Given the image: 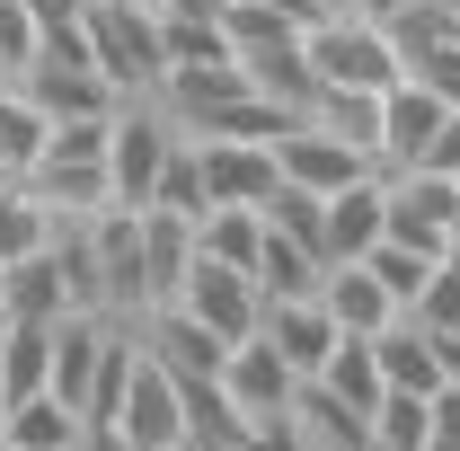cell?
I'll use <instances>...</instances> for the list:
<instances>
[{
	"label": "cell",
	"instance_id": "1",
	"mask_svg": "<svg viewBox=\"0 0 460 451\" xmlns=\"http://www.w3.org/2000/svg\"><path fill=\"white\" fill-rule=\"evenodd\" d=\"M80 45H89V71L107 80L115 107H133V98H160V18L142 9V0H98V9H80Z\"/></svg>",
	"mask_w": 460,
	"mask_h": 451
},
{
	"label": "cell",
	"instance_id": "2",
	"mask_svg": "<svg viewBox=\"0 0 460 451\" xmlns=\"http://www.w3.org/2000/svg\"><path fill=\"white\" fill-rule=\"evenodd\" d=\"M301 62H310V98L319 89H390L399 80V54L381 36V9H363V0L319 9L301 27Z\"/></svg>",
	"mask_w": 460,
	"mask_h": 451
},
{
	"label": "cell",
	"instance_id": "3",
	"mask_svg": "<svg viewBox=\"0 0 460 451\" xmlns=\"http://www.w3.org/2000/svg\"><path fill=\"white\" fill-rule=\"evenodd\" d=\"M107 115H115V107H107ZM107 115H54V133H45L36 169L18 177V186H36V195L54 204L62 222L107 213Z\"/></svg>",
	"mask_w": 460,
	"mask_h": 451
},
{
	"label": "cell",
	"instance_id": "4",
	"mask_svg": "<svg viewBox=\"0 0 460 451\" xmlns=\"http://www.w3.org/2000/svg\"><path fill=\"white\" fill-rule=\"evenodd\" d=\"M169 151H177V124L160 115V98L115 107V115H107V204L142 213V204H151V186H160V169H169Z\"/></svg>",
	"mask_w": 460,
	"mask_h": 451
},
{
	"label": "cell",
	"instance_id": "5",
	"mask_svg": "<svg viewBox=\"0 0 460 451\" xmlns=\"http://www.w3.org/2000/svg\"><path fill=\"white\" fill-rule=\"evenodd\" d=\"M89 266H98V292H107V319L115 328H142L151 319V266H142V213H124V204H107V213H89Z\"/></svg>",
	"mask_w": 460,
	"mask_h": 451
},
{
	"label": "cell",
	"instance_id": "6",
	"mask_svg": "<svg viewBox=\"0 0 460 451\" xmlns=\"http://www.w3.org/2000/svg\"><path fill=\"white\" fill-rule=\"evenodd\" d=\"M107 443H124V451H186V398H177V381L142 345H133L124 398H115V416H107Z\"/></svg>",
	"mask_w": 460,
	"mask_h": 451
},
{
	"label": "cell",
	"instance_id": "7",
	"mask_svg": "<svg viewBox=\"0 0 460 451\" xmlns=\"http://www.w3.org/2000/svg\"><path fill=\"white\" fill-rule=\"evenodd\" d=\"M169 301L195 319V328H213L222 345L257 337V319H266V292H257V275H239V266H213V257H195V266H186V283H177Z\"/></svg>",
	"mask_w": 460,
	"mask_h": 451
},
{
	"label": "cell",
	"instance_id": "8",
	"mask_svg": "<svg viewBox=\"0 0 460 451\" xmlns=\"http://www.w3.org/2000/svg\"><path fill=\"white\" fill-rule=\"evenodd\" d=\"M452 222H460V177H443V169H399L390 177V230L381 239H407V248L443 257Z\"/></svg>",
	"mask_w": 460,
	"mask_h": 451
},
{
	"label": "cell",
	"instance_id": "9",
	"mask_svg": "<svg viewBox=\"0 0 460 451\" xmlns=\"http://www.w3.org/2000/svg\"><path fill=\"white\" fill-rule=\"evenodd\" d=\"M213 381H222V398H230V416H239V425H257V416H284L292 390H301V381H292V363H284L266 337H239V345L222 354V372H213Z\"/></svg>",
	"mask_w": 460,
	"mask_h": 451
},
{
	"label": "cell",
	"instance_id": "10",
	"mask_svg": "<svg viewBox=\"0 0 460 451\" xmlns=\"http://www.w3.org/2000/svg\"><path fill=\"white\" fill-rule=\"evenodd\" d=\"M195 169H204V213H213V204H248V213H266V195L284 186L275 142H195Z\"/></svg>",
	"mask_w": 460,
	"mask_h": 451
},
{
	"label": "cell",
	"instance_id": "11",
	"mask_svg": "<svg viewBox=\"0 0 460 451\" xmlns=\"http://www.w3.org/2000/svg\"><path fill=\"white\" fill-rule=\"evenodd\" d=\"M275 169H284V186H301V195H337V186H354V177H372V160L354 151V142H337L328 124H292L284 142H275Z\"/></svg>",
	"mask_w": 460,
	"mask_h": 451
},
{
	"label": "cell",
	"instance_id": "12",
	"mask_svg": "<svg viewBox=\"0 0 460 451\" xmlns=\"http://www.w3.org/2000/svg\"><path fill=\"white\" fill-rule=\"evenodd\" d=\"M443 115H452V107H443L434 89H416V80H390V89H381V177L425 169V151H434Z\"/></svg>",
	"mask_w": 460,
	"mask_h": 451
},
{
	"label": "cell",
	"instance_id": "13",
	"mask_svg": "<svg viewBox=\"0 0 460 451\" xmlns=\"http://www.w3.org/2000/svg\"><path fill=\"white\" fill-rule=\"evenodd\" d=\"M257 337H266V345L292 363V381H319V363L337 354V319L319 310V292H301V301H266Z\"/></svg>",
	"mask_w": 460,
	"mask_h": 451
},
{
	"label": "cell",
	"instance_id": "14",
	"mask_svg": "<svg viewBox=\"0 0 460 451\" xmlns=\"http://www.w3.org/2000/svg\"><path fill=\"white\" fill-rule=\"evenodd\" d=\"M319 213H328V266H345V257H363L381 230H390V177H354V186H337V195H319Z\"/></svg>",
	"mask_w": 460,
	"mask_h": 451
},
{
	"label": "cell",
	"instance_id": "15",
	"mask_svg": "<svg viewBox=\"0 0 460 451\" xmlns=\"http://www.w3.org/2000/svg\"><path fill=\"white\" fill-rule=\"evenodd\" d=\"M107 328L115 319H54V372H45V390L62 398V407H89V381H98V354H107ZM89 425V416H80Z\"/></svg>",
	"mask_w": 460,
	"mask_h": 451
},
{
	"label": "cell",
	"instance_id": "16",
	"mask_svg": "<svg viewBox=\"0 0 460 451\" xmlns=\"http://www.w3.org/2000/svg\"><path fill=\"white\" fill-rule=\"evenodd\" d=\"M0 319H9V328H54V319H71V292H62V266H54V257H18V266H0Z\"/></svg>",
	"mask_w": 460,
	"mask_h": 451
},
{
	"label": "cell",
	"instance_id": "17",
	"mask_svg": "<svg viewBox=\"0 0 460 451\" xmlns=\"http://www.w3.org/2000/svg\"><path fill=\"white\" fill-rule=\"evenodd\" d=\"M319 310L337 319V337H381L399 319V301L363 275V266H319Z\"/></svg>",
	"mask_w": 460,
	"mask_h": 451
},
{
	"label": "cell",
	"instance_id": "18",
	"mask_svg": "<svg viewBox=\"0 0 460 451\" xmlns=\"http://www.w3.org/2000/svg\"><path fill=\"white\" fill-rule=\"evenodd\" d=\"M0 443L9 451H80L89 425H80V407H62L54 390H36V398H9L0 407Z\"/></svg>",
	"mask_w": 460,
	"mask_h": 451
},
{
	"label": "cell",
	"instance_id": "19",
	"mask_svg": "<svg viewBox=\"0 0 460 451\" xmlns=\"http://www.w3.org/2000/svg\"><path fill=\"white\" fill-rule=\"evenodd\" d=\"M195 257L257 275V257H266V213H248V204H213V213L195 222Z\"/></svg>",
	"mask_w": 460,
	"mask_h": 451
},
{
	"label": "cell",
	"instance_id": "20",
	"mask_svg": "<svg viewBox=\"0 0 460 451\" xmlns=\"http://www.w3.org/2000/svg\"><path fill=\"white\" fill-rule=\"evenodd\" d=\"M292 434H301L310 451H372L363 416H354L345 398H328L319 381H301V390H292Z\"/></svg>",
	"mask_w": 460,
	"mask_h": 451
},
{
	"label": "cell",
	"instance_id": "21",
	"mask_svg": "<svg viewBox=\"0 0 460 451\" xmlns=\"http://www.w3.org/2000/svg\"><path fill=\"white\" fill-rule=\"evenodd\" d=\"M345 266H363V275L399 301V319H407V310H416V292L434 283V266H443V257H425V248H407V239H372V248H363V257H345Z\"/></svg>",
	"mask_w": 460,
	"mask_h": 451
},
{
	"label": "cell",
	"instance_id": "22",
	"mask_svg": "<svg viewBox=\"0 0 460 451\" xmlns=\"http://www.w3.org/2000/svg\"><path fill=\"white\" fill-rule=\"evenodd\" d=\"M142 266H151V310L169 301L186 266H195V222H177V213H142Z\"/></svg>",
	"mask_w": 460,
	"mask_h": 451
},
{
	"label": "cell",
	"instance_id": "23",
	"mask_svg": "<svg viewBox=\"0 0 460 451\" xmlns=\"http://www.w3.org/2000/svg\"><path fill=\"white\" fill-rule=\"evenodd\" d=\"M45 239H54V204H45L36 186H9V177H0V266L45 257Z\"/></svg>",
	"mask_w": 460,
	"mask_h": 451
},
{
	"label": "cell",
	"instance_id": "24",
	"mask_svg": "<svg viewBox=\"0 0 460 451\" xmlns=\"http://www.w3.org/2000/svg\"><path fill=\"white\" fill-rule=\"evenodd\" d=\"M319 390L345 398L354 416H372V407H381V363H372V337H337V354L319 363Z\"/></svg>",
	"mask_w": 460,
	"mask_h": 451
},
{
	"label": "cell",
	"instance_id": "25",
	"mask_svg": "<svg viewBox=\"0 0 460 451\" xmlns=\"http://www.w3.org/2000/svg\"><path fill=\"white\" fill-rule=\"evenodd\" d=\"M266 230H275L284 248H301L310 266H328V213H319V195H301V186H275V195H266Z\"/></svg>",
	"mask_w": 460,
	"mask_h": 451
},
{
	"label": "cell",
	"instance_id": "26",
	"mask_svg": "<svg viewBox=\"0 0 460 451\" xmlns=\"http://www.w3.org/2000/svg\"><path fill=\"white\" fill-rule=\"evenodd\" d=\"M45 372H54V328H9V319H0V390L36 398Z\"/></svg>",
	"mask_w": 460,
	"mask_h": 451
},
{
	"label": "cell",
	"instance_id": "27",
	"mask_svg": "<svg viewBox=\"0 0 460 451\" xmlns=\"http://www.w3.org/2000/svg\"><path fill=\"white\" fill-rule=\"evenodd\" d=\"M142 213H177V222H204V169H195V142L177 133L169 169H160V186H151V204Z\"/></svg>",
	"mask_w": 460,
	"mask_h": 451
},
{
	"label": "cell",
	"instance_id": "28",
	"mask_svg": "<svg viewBox=\"0 0 460 451\" xmlns=\"http://www.w3.org/2000/svg\"><path fill=\"white\" fill-rule=\"evenodd\" d=\"M363 434H372V451H425V443H434V425H425V398L381 390V407L363 416Z\"/></svg>",
	"mask_w": 460,
	"mask_h": 451
},
{
	"label": "cell",
	"instance_id": "29",
	"mask_svg": "<svg viewBox=\"0 0 460 451\" xmlns=\"http://www.w3.org/2000/svg\"><path fill=\"white\" fill-rule=\"evenodd\" d=\"M407 319H416L425 337H460V266H452V257L434 266V283L416 292V310H407Z\"/></svg>",
	"mask_w": 460,
	"mask_h": 451
},
{
	"label": "cell",
	"instance_id": "30",
	"mask_svg": "<svg viewBox=\"0 0 460 451\" xmlns=\"http://www.w3.org/2000/svg\"><path fill=\"white\" fill-rule=\"evenodd\" d=\"M36 45H45V27H36L18 0H0V71H9V89H18V71L36 62Z\"/></svg>",
	"mask_w": 460,
	"mask_h": 451
},
{
	"label": "cell",
	"instance_id": "31",
	"mask_svg": "<svg viewBox=\"0 0 460 451\" xmlns=\"http://www.w3.org/2000/svg\"><path fill=\"white\" fill-rule=\"evenodd\" d=\"M407 80H416V89H434L443 107H460V36H443L434 54H425L416 71H407Z\"/></svg>",
	"mask_w": 460,
	"mask_h": 451
},
{
	"label": "cell",
	"instance_id": "32",
	"mask_svg": "<svg viewBox=\"0 0 460 451\" xmlns=\"http://www.w3.org/2000/svg\"><path fill=\"white\" fill-rule=\"evenodd\" d=\"M239 451H310V443L292 434V407H284V416H257V425L239 434Z\"/></svg>",
	"mask_w": 460,
	"mask_h": 451
},
{
	"label": "cell",
	"instance_id": "33",
	"mask_svg": "<svg viewBox=\"0 0 460 451\" xmlns=\"http://www.w3.org/2000/svg\"><path fill=\"white\" fill-rule=\"evenodd\" d=\"M425 169H443V177H460V107L443 115V133H434V151H425Z\"/></svg>",
	"mask_w": 460,
	"mask_h": 451
},
{
	"label": "cell",
	"instance_id": "34",
	"mask_svg": "<svg viewBox=\"0 0 460 451\" xmlns=\"http://www.w3.org/2000/svg\"><path fill=\"white\" fill-rule=\"evenodd\" d=\"M18 9H27L36 27H71V18H80V0H18Z\"/></svg>",
	"mask_w": 460,
	"mask_h": 451
},
{
	"label": "cell",
	"instance_id": "35",
	"mask_svg": "<svg viewBox=\"0 0 460 451\" xmlns=\"http://www.w3.org/2000/svg\"><path fill=\"white\" fill-rule=\"evenodd\" d=\"M222 9L230 0H160V18H213V27H222Z\"/></svg>",
	"mask_w": 460,
	"mask_h": 451
},
{
	"label": "cell",
	"instance_id": "36",
	"mask_svg": "<svg viewBox=\"0 0 460 451\" xmlns=\"http://www.w3.org/2000/svg\"><path fill=\"white\" fill-rule=\"evenodd\" d=\"M443 257H452V266H460V222H452V239H443Z\"/></svg>",
	"mask_w": 460,
	"mask_h": 451
},
{
	"label": "cell",
	"instance_id": "37",
	"mask_svg": "<svg viewBox=\"0 0 460 451\" xmlns=\"http://www.w3.org/2000/svg\"><path fill=\"white\" fill-rule=\"evenodd\" d=\"M142 9H151V18H160V0H142Z\"/></svg>",
	"mask_w": 460,
	"mask_h": 451
},
{
	"label": "cell",
	"instance_id": "38",
	"mask_svg": "<svg viewBox=\"0 0 460 451\" xmlns=\"http://www.w3.org/2000/svg\"><path fill=\"white\" fill-rule=\"evenodd\" d=\"M80 9H98V0H80Z\"/></svg>",
	"mask_w": 460,
	"mask_h": 451
},
{
	"label": "cell",
	"instance_id": "39",
	"mask_svg": "<svg viewBox=\"0 0 460 451\" xmlns=\"http://www.w3.org/2000/svg\"><path fill=\"white\" fill-rule=\"evenodd\" d=\"M0 451H9V443H0Z\"/></svg>",
	"mask_w": 460,
	"mask_h": 451
}]
</instances>
